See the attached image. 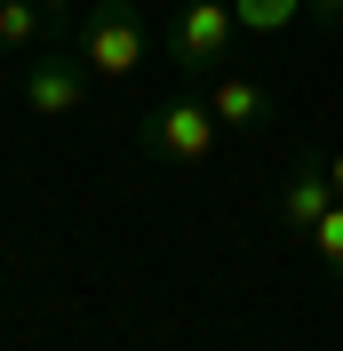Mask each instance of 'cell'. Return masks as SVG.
<instances>
[{"mask_svg":"<svg viewBox=\"0 0 343 351\" xmlns=\"http://www.w3.org/2000/svg\"><path fill=\"white\" fill-rule=\"evenodd\" d=\"M40 0H0V48H32L40 40Z\"/></svg>","mask_w":343,"mask_h":351,"instance_id":"obj_9","label":"cell"},{"mask_svg":"<svg viewBox=\"0 0 343 351\" xmlns=\"http://www.w3.org/2000/svg\"><path fill=\"white\" fill-rule=\"evenodd\" d=\"M303 247L320 256V271H327V280H343V199L327 208L320 223H311V240H303Z\"/></svg>","mask_w":343,"mask_h":351,"instance_id":"obj_8","label":"cell"},{"mask_svg":"<svg viewBox=\"0 0 343 351\" xmlns=\"http://www.w3.org/2000/svg\"><path fill=\"white\" fill-rule=\"evenodd\" d=\"M40 8H48V16H72V8H88V0H40Z\"/></svg>","mask_w":343,"mask_h":351,"instance_id":"obj_12","label":"cell"},{"mask_svg":"<svg viewBox=\"0 0 343 351\" xmlns=\"http://www.w3.org/2000/svg\"><path fill=\"white\" fill-rule=\"evenodd\" d=\"M72 48H80V64L96 72V80H128V72H144V56H152V16L136 8V0H88Z\"/></svg>","mask_w":343,"mask_h":351,"instance_id":"obj_2","label":"cell"},{"mask_svg":"<svg viewBox=\"0 0 343 351\" xmlns=\"http://www.w3.org/2000/svg\"><path fill=\"white\" fill-rule=\"evenodd\" d=\"M239 32H287V24L303 16V0H232Z\"/></svg>","mask_w":343,"mask_h":351,"instance_id":"obj_7","label":"cell"},{"mask_svg":"<svg viewBox=\"0 0 343 351\" xmlns=\"http://www.w3.org/2000/svg\"><path fill=\"white\" fill-rule=\"evenodd\" d=\"M232 40H239L232 0H184V8H168V24H160V48H168V64L184 72V80L232 72Z\"/></svg>","mask_w":343,"mask_h":351,"instance_id":"obj_1","label":"cell"},{"mask_svg":"<svg viewBox=\"0 0 343 351\" xmlns=\"http://www.w3.org/2000/svg\"><path fill=\"white\" fill-rule=\"evenodd\" d=\"M16 96H24L32 120H64V112H80V104H88V64H80V48H48V56H32L24 80H16Z\"/></svg>","mask_w":343,"mask_h":351,"instance_id":"obj_4","label":"cell"},{"mask_svg":"<svg viewBox=\"0 0 343 351\" xmlns=\"http://www.w3.org/2000/svg\"><path fill=\"white\" fill-rule=\"evenodd\" d=\"M327 184H335V199H343V152H327Z\"/></svg>","mask_w":343,"mask_h":351,"instance_id":"obj_11","label":"cell"},{"mask_svg":"<svg viewBox=\"0 0 343 351\" xmlns=\"http://www.w3.org/2000/svg\"><path fill=\"white\" fill-rule=\"evenodd\" d=\"M215 136H224V120H215V104L200 96V88H168V96L144 112V152L160 160V168H192V160H208Z\"/></svg>","mask_w":343,"mask_h":351,"instance_id":"obj_3","label":"cell"},{"mask_svg":"<svg viewBox=\"0 0 343 351\" xmlns=\"http://www.w3.org/2000/svg\"><path fill=\"white\" fill-rule=\"evenodd\" d=\"M327 208H335L327 160H320V152H296V160H287V184H279V199H272L279 232H287V240H311V223H320Z\"/></svg>","mask_w":343,"mask_h":351,"instance_id":"obj_5","label":"cell"},{"mask_svg":"<svg viewBox=\"0 0 343 351\" xmlns=\"http://www.w3.org/2000/svg\"><path fill=\"white\" fill-rule=\"evenodd\" d=\"M303 8H311V16L327 24V32H343V0H303Z\"/></svg>","mask_w":343,"mask_h":351,"instance_id":"obj_10","label":"cell"},{"mask_svg":"<svg viewBox=\"0 0 343 351\" xmlns=\"http://www.w3.org/2000/svg\"><path fill=\"white\" fill-rule=\"evenodd\" d=\"M208 104H215V120H224L232 136H263L272 128V96H263V80H248V72H215Z\"/></svg>","mask_w":343,"mask_h":351,"instance_id":"obj_6","label":"cell"}]
</instances>
